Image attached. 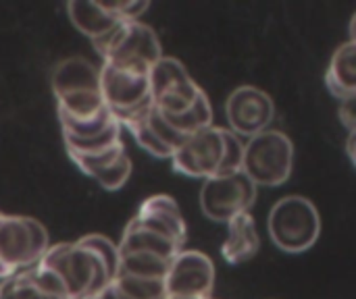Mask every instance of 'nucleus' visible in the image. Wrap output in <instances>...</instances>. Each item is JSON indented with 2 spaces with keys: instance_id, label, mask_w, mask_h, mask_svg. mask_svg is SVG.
Segmentation results:
<instances>
[{
  "instance_id": "1",
  "label": "nucleus",
  "mask_w": 356,
  "mask_h": 299,
  "mask_svg": "<svg viewBox=\"0 0 356 299\" xmlns=\"http://www.w3.org/2000/svg\"><path fill=\"white\" fill-rule=\"evenodd\" d=\"M38 264L60 279L67 299H96L111 285L102 260L77 241L50 246Z\"/></svg>"
},
{
  "instance_id": "2",
  "label": "nucleus",
  "mask_w": 356,
  "mask_h": 299,
  "mask_svg": "<svg viewBox=\"0 0 356 299\" xmlns=\"http://www.w3.org/2000/svg\"><path fill=\"white\" fill-rule=\"evenodd\" d=\"M92 44L106 65L144 75L163 56L154 29L140 21L121 23L106 35L92 40Z\"/></svg>"
},
{
  "instance_id": "3",
  "label": "nucleus",
  "mask_w": 356,
  "mask_h": 299,
  "mask_svg": "<svg viewBox=\"0 0 356 299\" xmlns=\"http://www.w3.org/2000/svg\"><path fill=\"white\" fill-rule=\"evenodd\" d=\"M271 241L288 254L311 250L321 233L317 206L305 196H286L269 212L267 221Z\"/></svg>"
},
{
  "instance_id": "4",
  "label": "nucleus",
  "mask_w": 356,
  "mask_h": 299,
  "mask_svg": "<svg viewBox=\"0 0 356 299\" xmlns=\"http://www.w3.org/2000/svg\"><path fill=\"white\" fill-rule=\"evenodd\" d=\"M294 144L277 129H265L244 144L242 173L259 187L284 185L292 175Z\"/></svg>"
},
{
  "instance_id": "5",
  "label": "nucleus",
  "mask_w": 356,
  "mask_h": 299,
  "mask_svg": "<svg viewBox=\"0 0 356 299\" xmlns=\"http://www.w3.org/2000/svg\"><path fill=\"white\" fill-rule=\"evenodd\" d=\"M254 200L257 185L242 171L209 177L200 189L202 212L217 223H229L234 216L248 212Z\"/></svg>"
},
{
  "instance_id": "6",
  "label": "nucleus",
  "mask_w": 356,
  "mask_h": 299,
  "mask_svg": "<svg viewBox=\"0 0 356 299\" xmlns=\"http://www.w3.org/2000/svg\"><path fill=\"white\" fill-rule=\"evenodd\" d=\"M100 94L117 123L146 110L150 100L148 75L106 65L100 69Z\"/></svg>"
},
{
  "instance_id": "7",
  "label": "nucleus",
  "mask_w": 356,
  "mask_h": 299,
  "mask_svg": "<svg viewBox=\"0 0 356 299\" xmlns=\"http://www.w3.org/2000/svg\"><path fill=\"white\" fill-rule=\"evenodd\" d=\"M215 287L213 260L196 250H181L169 264L165 289L169 299H209Z\"/></svg>"
},
{
  "instance_id": "8",
  "label": "nucleus",
  "mask_w": 356,
  "mask_h": 299,
  "mask_svg": "<svg viewBox=\"0 0 356 299\" xmlns=\"http://www.w3.org/2000/svg\"><path fill=\"white\" fill-rule=\"evenodd\" d=\"M225 114L229 131L238 137H254L269 129L275 117V104L271 96L254 85H240L225 102Z\"/></svg>"
},
{
  "instance_id": "9",
  "label": "nucleus",
  "mask_w": 356,
  "mask_h": 299,
  "mask_svg": "<svg viewBox=\"0 0 356 299\" xmlns=\"http://www.w3.org/2000/svg\"><path fill=\"white\" fill-rule=\"evenodd\" d=\"M223 129L207 127L198 133L190 135L184 146L171 156L173 171L192 179H209L215 177L223 158Z\"/></svg>"
},
{
  "instance_id": "10",
  "label": "nucleus",
  "mask_w": 356,
  "mask_h": 299,
  "mask_svg": "<svg viewBox=\"0 0 356 299\" xmlns=\"http://www.w3.org/2000/svg\"><path fill=\"white\" fill-rule=\"evenodd\" d=\"M134 221L138 225L171 239L179 248H184V244H186V235H188L186 221H184V214H181L177 202L171 196H165V194L150 196L148 200H144V204L140 206Z\"/></svg>"
},
{
  "instance_id": "11",
  "label": "nucleus",
  "mask_w": 356,
  "mask_h": 299,
  "mask_svg": "<svg viewBox=\"0 0 356 299\" xmlns=\"http://www.w3.org/2000/svg\"><path fill=\"white\" fill-rule=\"evenodd\" d=\"M0 266L6 277L35 266L25 216H6L0 212Z\"/></svg>"
},
{
  "instance_id": "12",
  "label": "nucleus",
  "mask_w": 356,
  "mask_h": 299,
  "mask_svg": "<svg viewBox=\"0 0 356 299\" xmlns=\"http://www.w3.org/2000/svg\"><path fill=\"white\" fill-rule=\"evenodd\" d=\"M50 83L56 98L75 92H100V69L83 56H71L54 67Z\"/></svg>"
},
{
  "instance_id": "13",
  "label": "nucleus",
  "mask_w": 356,
  "mask_h": 299,
  "mask_svg": "<svg viewBox=\"0 0 356 299\" xmlns=\"http://www.w3.org/2000/svg\"><path fill=\"white\" fill-rule=\"evenodd\" d=\"M67 15L71 23L90 40H98L113 31L117 25L125 23L119 19V15L111 8L106 2H83V0H71L67 4Z\"/></svg>"
},
{
  "instance_id": "14",
  "label": "nucleus",
  "mask_w": 356,
  "mask_h": 299,
  "mask_svg": "<svg viewBox=\"0 0 356 299\" xmlns=\"http://www.w3.org/2000/svg\"><path fill=\"white\" fill-rule=\"evenodd\" d=\"M261 239L250 212L238 214L227 223V239L221 246V254L229 264H242L259 254Z\"/></svg>"
},
{
  "instance_id": "15",
  "label": "nucleus",
  "mask_w": 356,
  "mask_h": 299,
  "mask_svg": "<svg viewBox=\"0 0 356 299\" xmlns=\"http://www.w3.org/2000/svg\"><path fill=\"white\" fill-rule=\"evenodd\" d=\"M119 254H127V252H144V254H152L165 260H173L184 248H179L177 244H173L171 239L138 225L134 219L129 221V225L123 231L121 244L117 246Z\"/></svg>"
},
{
  "instance_id": "16",
  "label": "nucleus",
  "mask_w": 356,
  "mask_h": 299,
  "mask_svg": "<svg viewBox=\"0 0 356 299\" xmlns=\"http://www.w3.org/2000/svg\"><path fill=\"white\" fill-rule=\"evenodd\" d=\"M355 56H356V42H346L342 44L334 56L332 62L327 67L325 73V83L327 89L342 102L348 98L356 96V67H355Z\"/></svg>"
},
{
  "instance_id": "17",
  "label": "nucleus",
  "mask_w": 356,
  "mask_h": 299,
  "mask_svg": "<svg viewBox=\"0 0 356 299\" xmlns=\"http://www.w3.org/2000/svg\"><path fill=\"white\" fill-rule=\"evenodd\" d=\"M190 77V73L186 71V67L171 56H161L148 71V85H150V100L159 98L161 94L177 87L179 83H186Z\"/></svg>"
},
{
  "instance_id": "18",
  "label": "nucleus",
  "mask_w": 356,
  "mask_h": 299,
  "mask_svg": "<svg viewBox=\"0 0 356 299\" xmlns=\"http://www.w3.org/2000/svg\"><path fill=\"white\" fill-rule=\"evenodd\" d=\"M163 117L167 119V123L175 131H179L186 137H190V135L198 133L200 129H207L213 125V108H211V102H209L204 92H200V96L196 98V102L188 110H184L179 114L163 112Z\"/></svg>"
},
{
  "instance_id": "19",
  "label": "nucleus",
  "mask_w": 356,
  "mask_h": 299,
  "mask_svg": "<svg viewBox=\"0 0 356 299\" xmlns=\"http://www.w3.org/2000/svg\"><path fill=\"white\" fill-rule=\"evenodd\" d=\"M171 260L144 254V252H127L119 254V271L117 275H129L140 279H165Z\"/></svg>"
},
{
  "instance_id": "20",
  "label": "nucleus",
  "mask_w": 356,
  "mask_h": 299,
  "mask_svg": "<svg viewBox=\"0 0 356 299\" xmlns=\"http://www.w3.org/2000/svg\"><path fill=\"white\" fill-rule=\"evenodd\" d=\"M106 108L100 92H75L56 98V114L69 119H92Z\"/></svg>"
},
{
  "instance_id": "21",
  "label": "nucleus",
  "mask_w": 356,
  "mask_h": 299,
  "mask_svg": "<svg viewBox=\"0 0 356 299\" xmlns=\"http://www.w3.org/2000/svg\"><path fill=\"white\" fill-rule=\"evenodd\" d=\"M111 287L125 299H167L165 279H140L117 275Z\"/></svg>"
},
{
  "instance_id": "22",
  "label": "nucleus",
  "mask_w": 356,
  "mask_h": 299,
  "mask_svg": "<svg viewBox=\"0 0 356 299\" xmlns=\"http://www.w3.org/2000/svg\"><path fill=\"white\" fill-rule=\"evenodd\" d=\"M148 108H150V106H148ZM148 108L142 110V112H138V114H134V117H129V119H125V121H121L119 125L125 127V129L134 135V139L138 142V146H140L142 150H146L148 154H152V156H156V158H171L173 152H171L163 142H159L156 135H154V133L148 129V125H146V112H148Z\"/></svg>"
},
{
  "instance_id": "23",
  "label": "nucleus",
  "mask_w": 356,
  "mask_h": 299,
  "mask_svg": "<svg viewBox=\"0 0 356 299\" xmlns=\"http://www.w3.org/2000/svg\"><path fill=\"white\" fill-rule=\"evenodd\" d=\"M63 139H65L67 152H73V154H96V152L108 150L111 146L121 142V125L117 121H113L106 129H102L100 133L88 137V139H73V137H65V135H63Z\"/></svg>"
},
{
  "instance_id": "24",
  "label": "nucleus",
  "mask_w": 356,
  "mask_h": 299,
  "mask_svg": "<svg viewBox=\"0 0 356 299\" xmlns=\"http://www.w3.org/2000/svg\"><path fill=\"white\" fill-rule=\"evenodd\" d=\"M77 244L88 248V250H92L102 260V264H104V268H106V273L111 277V283H113V279L117 277V271H119V248L108 237H104L100 233L86 235Z\"/></svg>"
},
{
  "instance_id": "25",
  "label": "nucleus",
  "mask_w": 356,
  "mask_h": 299,
  "mask_svg": "<svg viewBox=\"0 0 356 299\" xmlns=\"http://www.w3.org/2000/svg\"><path fill=\"white\" fill-rule=\"evenodd\" d=\"M127 150H125L123 142H119V144L111 146L108 150H102V152H96V154H73V152H69V156L88 177H94L96 173H100L102 169L113 164Z\"/></svg>"
},
{
  "instance_id": "26",
  "label": "nucleus",
  "mask_w": 356,
  "mask_h": 299,
  "mask_svg": "<svg viewBox=\"0 0 356 299\" xmlns=\"http://www.w3.org/2000/svg\"><path fill=\"white\" fill-rule=\"evenodd\" d=\"M146 125H148V129L156 135V139L159 142H163L173 154L184 146V142L188 139L186 135H181L179 131H175L169 123H167V119L163 117V112L154 106V104H150V108H148V112H146Z\"/></svg>"
},
{
  "instance_id": "27",
  "label": "nucleus",
  "mask_w": 356,
  "mask_h": 299,
  "mask_svg": "<svg viewBox=\"0 0 356 299\" xmlns=\"http://www.w3.org/2000/svg\"><path fill=\"white\" fill-rule=\"evenodd\" d=\"M129 175H131V158H129V154L125 152V154H121L113 164H108L106 169H102L100 173H96L92 179H94L100 187H104V189H108V191H117V189H121V187L127 183Z\"/></svg>"
},
{
  "instance_id": "28",
  "label": "nucleus",
  "mask_w": 356,
  "mask_h": 299,
  "mask_svg": "<svg viewBox=\"0 0 356 299\" xmlns=\"http://www.w3.org/2000/svg\"><path fill=\"white\" fill-rule=\"evenodd\" d=\"M0 299H46L33 285L29 271L15 273L0 283Z\"/></svg>"
},
{
  "instance_id": "29",
  "label": "nucleus",
  "mask_w": 356,
  "mask_h": 299,
  "mask_svg": "<svg viewBox=\"0 0 356 299\" xmlns=\"http://www.w3.org/2000/svg\"><path fill=\"white\" fill-rule=\"evenodd\" d=\"M223 142H225L223 158H221L217 175H232V173L242 171V160H244V144H242V139L236 133H232L229 129H223Z\"/></svg>"
},
{
  "instance_id": "30",
  "label": "nucleus",
  "mask_w": 356,
  "mask_h": 299,
  "mask_svg": "<svg viewBox=\"0 0 356 299\" xmlns=\"http://www.w3.org/2000/svg\"><path fill=\"white\" fill-rule=\"evenodd\" d=\"M25 221H27V229H29V237H31V256H33V262L38 264L50 248L48 231L38 219L25 216Z\"/></svg>"
},
{
  "instance_id": "31",
  "label": "nucleus",
  "mask_w": 356,
  "mask_h": 299,
  "mask_svg": "<svg viewBox=\"0 0 356 299\" xmlns=\"http://www.w3.org/2000/svg\"><path fill=\"white\" fill-rule=\"evenodd\" d=\"M111 8L119 15L121 21L125 23H134L140 21V17L148 10V2L146 0H138V2H108Z\"/></svg>"
},
{
  "instance_id": "32",
  "label": "nucleus",
  "mask_w": 356,
  "mask_h": 299,
  "mask_svg": "<svg viewBox=\"0 0 356 299\" xmlns=\"http://www.w3.org/2000/svg\"><path fill=\"white\" fill-rule=\"evenodd\" d=\"M355 98L342 100L340 102V121L344 123V127L348 129V133L356 131V112H355Z\"/></svg>"
},
{
  "instance_id": "33",
  "label": "nucleus",
  "mask_w": 356,
  "mask_h": 299,
  "mask_svg": "<svg viewBox=\"0 0 356 299\" xmlns=\"http://www.w3.org/2000/svg\"><path fill=\"white\" fill-rule=\"evenodd\" d=\"M355 137H356V131L348 133V146H346L348 156H350V160H353V162H355Z\"/></svg>"
},
{
  "instance_id": "34",
  "label": "nucleus",
  "mask_w": 356,
  "mask_h": 299,
  "mask_svg": "<svg viewBox=\"0 0 356 299\" xmlns=\"http://www.w3.org/2000/svg\"><path fill=\"white\" fill-rule=\"evenodd\" d=\"M50 299H60V298H50Z\"/></svg>"
},
{
  "instance_id": "35",
  "label": "nucleus",
  "mask_w": 356,
  "mask_h": 299,
  "mask_svg": "<svg viewBox=\"0 0 356 299\" xmlns=\"http://www.w3.org/2000/svg\"><path fill=\"white\" fill-rule=\"evenodd\" d=\"M209 299H211V298H209Z\"/></svg>"
},
{
  "instance_id": "36",
  "label": "nucleus",
  "mask_w": 356,
  "mask_h": 299,
  "mask_svg": "<svg viewBox=\"0 0 356 299\" xmlns=\"http://www.w3.org/2000/svg\"><path fill=\"white\" fill-rule=\"evenodd\" d=\"M167 299H169V298H167Z\"/></svg>"
}]
</instances>
